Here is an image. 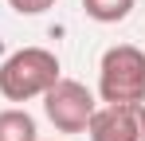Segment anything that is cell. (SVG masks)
Segmentation results:
<instances>
[{
    "label": "cell",
    "instance_id": "cell-6",
    "mask_svg": "<svg viewBox=\"0 0 145 141\" xmlns=\"http://www.w3.org/2000/svg\"><path fill=\"white\" fill-rule=\"evenodd\" d=\"M82 12L94 24H121L133 12V0H82Z\"/></svg>",
    "mask_w": 145,
    "mask_h": 141
},
{
    "label": "cell",
    "instance_id": "cell-2",
    "mask_svg": "<svg viewBox=\"0 0 145 141\" xmlns=\"http://www.w3.org/2000/svg\"><path fill=\"white\" fill-rule=\"evenodd\" d=\"M98 94L106 106L145 102V51L133 43L110 47L98 63Z\"/></svg>",
    "mask_w": 145,
    "mask_h": 141
},
{
    "label": "cell",
    "instance_id": "cell-1",
    "mask_svg": "<svg viewBox=\"0 0 145 141\" xmlns=\"http://www.w3.org/2000/svg\"><path fill=\"white\" fill-rule=\"evenodd\" d=\"M59 82V59L47 47H20L0 63V94L8 102L43 98Z\"/></svg>",
    "mask_w": 145,
    "mask_h": 141
},
{
    "label": "cell",
    "instance_id": "cell-5",
    "mask_svg": "<svg viewBox=\"0 0 145 141\" xmlns=\"http://www.w3.org/2000/svg\"><path fill=\"white\" fill-rule=\"evenodd\" d=\"M0 141H39L35 137V118L27 110H0Z\"/></svg>",
    "mask_w": 145,
    "mask_h": 141
},
{
    "label": "cell",
    "instance_id": "cell-3",
    "mask_svg": "<svg viewBox=\"0 0 145 141\" xmlns=\"http://www.w3.org/2000/svg\"><path fill=\"white\" fill-rule=\"evenodd\" d=\"M94 94L74 78H59L47 94H43V114L59 133H86L90 118H94Z\"/></svg>",
    "mask_w": 145,
    "mask_h": 141
},
{
    "label": "cell",
    "instance_id": "cell-4",
    "mask_svg": "<svg viewBox=\"0 0 145 141\" xmlns=\"http://www.w3.org/2000/svg\"><path fill=\"white\" fill-rule=\"evenodd\" d=\"M86 133H90V141H145V102L94 110Z\"/></svg>",
    "mask_w": 145,
    "mask_h": 141
},
{
    "label": "cell",
    "instance_id": "cell-7",
    "mask_svg": "<svg viewBox=\"0 0 145 141\" xmlns=\"http://www.w3.org/2000/svg\"><path fill=\"white\" fill-rule=\"evenodd\" d=\"M20 16H39V12H47V8H55V0H8Z\"/></svg>",
    "mask_w": 145,
    "mask_h": 141
}]
</instances>
